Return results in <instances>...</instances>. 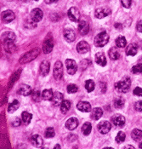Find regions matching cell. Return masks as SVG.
<instances>
[{"instance_id":"1","label":"cell","mask_w":142,"mask_h":149,"mask_svg":"<svg viewBox=\"0 0 142 149\" xmlns=\"http://www.w3.org/2000/svg\"><path fill=\"white\" fill-rule=\"evenodd\" d=\"M131 86V80L130 78H124L122 80L115 84V88L121 93H126L130 91Z\"/></svg>"},{"instance_id":"2","label":"cell","mask_w":142,"mask_h":149,"mask_svg":"<svg viewBox=\"0 0 142 149\" xmlns=\"http://www.w3.org/2000/svg\"><path fill=\"white\" fill-rule=\"evenodd\" d=\"M109 35L107 32H101L96 35L95 38V45L97 47H103L108 43Z\"/></svg>"},{"instance_id":"3","label":"cell","mask_w":142,"mask_h":149,"mask_svg":"<svg viewBox=\"0 0 142 149\" xmlns=\"http://www.w3.org/2000/svg\"><path fill=\"white\" fill-rule=\"evenodd\" d=\"M39 54V49H33L29 52H26L25 55H24L20 59V63L21 64H24V63H26V62H30L31 61L34 60Z\"/></svg>"},{"instance_id":"4","label":"cell","mask_w":142,"mask_h":149,"mask_svg":"<svg viewBox=\"0 0 142 149\" xmlns=\"http://www.w3.org/2000/svg\"><path fill=\"white\" fill-rule=\"evenodd\" d=\"M112 13V10L110 8L108 7H100L98 9L95 10V16L98 19H102L107 17V15H109Z\"/></svg>"},{"instance_id":"5","label":"cell","mask_w":142,"mask_h":149,"mask_svg":"<svg viewBox=\"0 0 142 149\" xmlns=\"http://www.w3.org/2000/svg\"><path fill=\"white\" fill-rule=\"evenodd\" d=\"M63 76V65L61 61H56L54 66V78L60 80Z\"/></svg>"},{"instance_id":"6","label":"cell","mask_w":142,"mask_h":149,"mask_svg":"<svg viewBox=\"0 0 142 149\" xmlns=\"http://www.w3.org/2000/svg\"><path fill=\"white\" fill-rule=\"evenodd\" d=\"M68 17L71 20V22H79L80 19V12L78 10V9H77L76 7H71L70 8V10L67 12Z\"/></svg>"},{"instance_id":"7","label":"cell","mask_w":142,"mask_h":149,"mask_svg":"<svg viewBox=\"0 0 142 149\" xmlns=\"http://www.w3.org/2000/svg\"><path fill=\"white\" fill-rule=\"evenodd\" d=\"M53 47H54V43H53V39L51 37L48 36L47 38L44 39V44H43V52L48 54V53H50L53 49Z\"/></svg>"},{"instance_id":"8","label":"cell","mask_w":142,"mask_h":149,"mask_svg":"<svg viewBox=\"0 0 142 149\" xmlns=\"http://www.w3.org/2000/svg\"><path fill=\"white\" fill-rule=\"evenodd\" d=\"M15 18V14L12 10H5V11L2 12L1 14V19L3 21V22L4 23H10L12 21H14Z\"/></svg>"},{"instance_id":"9","label":"cell","mask_w":142,"mask_h":149,"mask_svg":"<svg viewBox=\"0 0 142 149\" xmlns=\"http://www.w3.org/2000/svg\"><path fill=\"white\" fill-rule=\"evenodd\" d=\"M43 16H44V13L38 8L33 9L31 12V19L36 23L39 22L43 19Z\"/></svg>"},{"instance_id":"10","label":"cell","mask_w":142,"mask_h":149,"mask_svg":"<svg viewBox=\"0 0 142 149\" xmlns=\"http://www.w3.org/2000/svg\"><path fill=\"white\" fill-rule=\"evenodd\" d=\"M66 68H67V72L70 75H74L76 73L78 67H77V64H76L74 60L67 59L66 61Z\"/></svg>"},{"instance_id":"11","label":"cell","mask_w":142,"mask_h":149,"mask_svg":"<svg viewBox=\"0 0 142 149\" xmlns=\"http://www.w3.org/2000/svg\"><path fill=\"white\" fill-rule=\"evenodd\" d=\"M111 128H112L111 123L108 121H102L97 125V129H98L99 132L103 134V135L107 134L111 130Z\"/></svg>"},{"instance_id":"12","label":"cell","mask_w":142,"mask_h":149,"mask_svg":"<svg viewBox=\"0 0 142 149\" xmlns=\"http://www.w3.org/2000/svg\"><path fill=\"white\" fill-rule=\"evenodd\" d=\"M112 122L116 126L123 127L125 125L126 119H125V118H124L123 115L116 114L112 118Z\"/></svg>"},{"instance_id":"13","label":"cell","mask_w":142,"mask_h":149,"mask_svg":"<svg viewBox=\"0 0 142 149\" xmlns=\"http://www.w3.org/2000/svg\"><path fill=\"white\" fill-rule=\"evenodd\" d=\"M90 49V46L86 41H80L77 45V50L79 54H85L89 52Z\"/></svg>"},{"instance_id":"14","label":"cell","mask_w":142,"mask_h":149,"mask_svg":"<svg viewBox=\"0 0 142 149\" xmlns=\"http://www.w3.org/2000/svg\"><path fill=\"white\" fill-rule=\"evenodd\" d=\"M89 31V26L86 21L81 20L78 23V32L81 35H86Z\"/></svg>"},{"instance_id":"15","label":"cell","mask_w":142,"mask_h":149,"mask_svg":"<svg viewBox=\"0 0 142 149\" xmlns=\"http://www.w3.org/2000/svg\"><path fill=\"white\" fill-rule=\"evenodd\" d=\"M51 101H52V104L54 107H59V106H60V104L62 103V102L64 101L63 100V95L60 92H55L54 94Z\"/></svg>"},{"instance_id":"16","label":"cell","mask_w":142,"mask_h":149,"mask_svg":"<svg viewBox=\"0 0 142 149\" xmlns=\"http://www.w3.org/2000/svg\"><path fill=\"white\" fill-rule=\"evenodd\" d=\"M77 108L83 113H89L90 112L91 109V105L88 102H80L77 105Z\"/></svg>"},{"instance_id":"17","label":"cell","mask_w":142,"mask_h":149,"mask_svg":"<svg viewBox=\"0 0 142 149\" xmlns=\"http://www.w3.org/2000/svg\"><path fill=\"white\" fill-rule=\"evenodd\" d=\"M95 62L101 67H105L107 65V58L102 52H98L95 55Z\"/></svg>"},{"instance_id":"18","label":"cell","mask_w":142,"mask_h":149,"mask_svg":"<svg viewBox=\"0 0 142 149\" xmlns=\"http://www.w3.org/2000/svg\"><path fill=\"white\" fill-rule=\"evenodd\" d=\"M49 68H50V64L47 61H44L40 64V73L42 76H47L49 73Z\"/></svg>"},{"instance_id":"19","label":"cell","mask_w":142,"mask_h":149,"mask_svg":"<svg viewBox=\"0 0 142 149\" xmlns=\"http://www.w3.org/2000/svg\"><path fill=\"white\" fill-rule=\"evenodd\" d=\"M78 126V120L77 119V118H71L66 122V128L70 130H75Z\"/></svg>"},{"instance_id":"20","label":"cell","mask_w":142,"mask_h":149,"mask_svg":"<svg viewBox=\"0 0 142 149\" xmlns=\"http://www.w3.org/2000/svg\"><path fill=\"white\" fill-rule=\"evenodd\" d=\"M64 38L67 42H73L76 38L75 32L72 29H66L64 31Z\"/></svg>"},{"instance_id":"21","label":"cell","mask_w":142,"mask_h":149,"mask_svg":"<svg viewBox=\"0 0 142 149\" xmlns=\"http://www.w3.org/2000/svg\"><path fill=\"white\" fill-rule=\"evenodd\" d=\"M18 93L21 95L24 96H27L29 95L32 94V89L29 85H26V84H21L20 87H19V90H18Z\"/></svg>"},{"instance_id":"22","label":"cell","mask_w":142,"mask_h":149,"mask_svg":"<svg viewBox=\"0 0 142 149\" xmlns=\"http://www.w3.org/2000/svg\"><path fill=\"white\" fill-rule=\"evenodd\" d=\"M102 114H103V111L100 107H95L91 110L90 117L94 120H98L101 118Z\"/></svg>"},{"instance_id":"23","label":"cell","mask_w":142,"mask_h":149,"mask_svg":"<svg viewBox=\"0 0 142 149\" xmlns=\"http://www.w3.org/2000/svg\"><path fill=\"white\" fill-rule=\"evenodd\" d=\"M138 52V46L136 44H130L129 45L127 49H126V55L127 56H134L137 54Z\"/></svg>"},{"instance_id":"24","label":"cell","mask_w":142,"mask_h":149,"mask_svg":"<svg viewBox=\"0 0 142 149\" xmlns=\"http://www.w3.org/2000/svg\"><path fill=\"white\" fill-rule=\"evenodd\" d=\"M31 142L35 147H40L43 144V138L39 135H33L31 137Z\"/></svg>"},{"instance_id":"25","label":"cell","mask_w":142,"mask_h":149,"mask_svg":"<svg viewBox=\"0 0 142 149\" xmlns=\"http://www.w3.org/2000/svg\"><path fill=\"white\" fill-rule=\"evenodd\" d=\"M131 137L133 138L135 141H140L142 140V130L139 129L133 130L131 133Z\"/></svg>"},{"instance_id":"26","label":"cell","mask_w":142,"mask_h":149,"mask_svg":"<svg viewBox=\"0 0 142 149\" xmlns=\"http://www.w3.org/2000/svg\"><path fill=\"white\" fill-rule=\"evenodd\" d=\"M15 38H16L15 35L12 32H6L2 35L3 42H4V41H15Z\"/></svg>"},{"instance_id":"27","label":"cell","mask_w":142,"mask_h":149,"mask_svg":"<svg viewBox=\"0 0 142 149\" xmlns=\"http://www.w3.org/2000/svg\"><path fill=\"white\" fill-rule=\"evenodd\" d=\"M3 46H4V49L9 53L14 52L15 49V45L14 44V41H4Z\"/></svg>"},{"instance_id":"28","label":"cell","mask_w":142,"mask_h":149,"mask_svg":"<svg viewBox=\"0 0 142 149\" xmlns=\"http://www.w3.org/2000/svg\"><path fill=\"white\" fill-rule=\"evenodd\" d=\"M109 56L112 60H118L120 58V52L118 48H112L109 50Z\"/></svg>"},{"instance_id":"29","label":"cell","mask_w":142,"mask_h":149,"mask_svg":"<svg viewBox=\"0 0 142 149\" xmlns=\"http://www.w3.org/2000/svg\"><path fill=\"white\" fill-rule=\"evenodd\" d=\"M71 107V102L67 100H65L60 104V112L62 113H66Z\"/></svg>"},{"instance_id":"30","label":"cell","mask_w":142,"mask_h":149,"mask_svg":"<svg viewBox=\"0 0 142 149\" xmlns=\"http://www.w3.org/2000/svg\"><path fill=\"white\" fill-rule=\"evenodd\" d=\"M53 95H54L53 91L50 89L49 90H45V91H44L43 93H42V98L44 100H45V101H50V100H52Z\"/></svg>"},{"instance_id":"31","label":"cell","mask_w":142,"mask_h":149,"mask_svg":"<svg viewBox=\"0 0 142 149\" xmlns=\"http://www.w3.org/2000/svg\"><path fill=\"white\" fill-rule=\"evenodd\" d=\"M19 106H20L19 102H18L17 100H15L13 102H11V103L9 105V107H8V113H13L14 112H15V111L18 109Z\"/></svg>"},{"instance_id":"32","label":"cell","mask_w":142,"mask_h":149,"mask_svg":"<svg viewBox=\"0 0 142 149\" xmlns=\"http://www.w3.org/2000/svg\"><path fill=\"white\" fill-rule=\"evenodd\" d=\"M113 103H114V107L116 108H123L124 107V104H125V100L123 97L119 96L114 100Z\"/></svg>"},{"instance_id":"33","label":"cell","mask_w":142,"mask_h":149,"mask_svg":"<svg viewBox=\"0 0 142 149\" xmlns=\"http://www.w3.org/2000/svg\"><path fill=\"white\" fill-rule=\"evenodd\" d=\"M91 130H92V125H91L90 123H88V122L85 123L82 127V132L83 133V135H85V136L89 135L90 132H91Z\"/></svg>"},{"instance_id":"34","label":"cell","mask_w":142,"mask_h":149,"mask_svg":"<svg viewBox=\"0 0 142 149\" xmlns=\"http://www.w3.org/2000/svg\"><path fill=\"white\" fill-rule=\"evenodd\" d=\"M127 44V41H126V38L123 36H120L118 37L117 39H116V45L118 48H123L126 46Z\"/></svg>"},{"instance_id":"35","label":"cell","mask_w":142,"mask_h":149,"mask_svg":"<svg viewBox=\"0 0 142 149\" xmlns=\"http://www.w3.org/2000/svg\"><path fill=\"white\" fill-rule=\"evenodd\" d=\"M21 116H22V121L26 125L30 124V122H31V120L33 118V115L29 113H27V112H23Z\"/></svg>"},{"instance_id":"36","label":"cell","mask_w":142,"mask_h":149,"mask_svg":"<svg viewBox=\"0 0 142 149\" xmlns=\"http://www.w3.org/2000/svg\"><path fill=\"white\" fill-rule=\"evenodd\" d=\"M85 89L88 92H92L95 89V83L91 79H89L85 82Z\"/></svg>"},{"instance_id":"37","label":"cell","mask_w":142,"mask_h":149,"mask_svg":"<svg viewBox=\"0 0 142 149\" xmlns=\"http://www.w3.org/2000/svg\"><path fill=\"white\" fill-rule=\"evenodd\" d=\"M125 139H126L125 133L123 132V131H119L118 135H117V136H116V141L118 143H122V142H123L125 141Z\"/></svg>"},{"instance_id":"38","label":"cell","mask_w":142,"mask_h":149,"mask_svg":"<svg viewBox=\"0 0 142 149\" xmlns=\"http://www.w3.org/2000/svg\"><path fill=\"white\" fill-rule=\"evenodd\" d=\"M55 130L52 127L47 128L45 132H44V136L46 138H53L55 136Z\"/></svg>"},{"instance_id":"39","label":"cell","mask_w":142,"mask_h":149,"mask_svg":"<svg viewBox=\"0 0 142 149\" xmlns=\"http://www.w3.org/2000/svg\"><path fill=\"white\" fill-rule=\"evenodd\" d=\"M132 72L133 73H141L142 72V62L138 63L136 65H134L132 68Z\"/></svg>"},{"instance_id":"40","label":"cell","mask_w":142,"mask_h":149,"mask_svg":"<svg viewBox=\"0 0 142 149\" xmlns=\"http://www.w3.org/2000/svg\"><path fill=\"white\" fill-rule=\"evenodd\" d=\"M32 99L34 101V102H39L40 100V97H42V95H40V93L38 91H34L32 92Z\"/></svg>"},{"instance_id":"41","label":"cell","mask_w":142,"mask_h":149,"mask_svg":"<svg viewBox=\"0 0 142 149\" xmlns=\"http://www.w3.org/2000/svg\"><path fill=\"white\" fill-rule=\"evenodd\" d=\"M78 86L77 85H75V84H69L68 86H67V92L68 93H70V94H72V93H76V92L78 91Z\"/></svg>"},{"instance_id":"42","label":"cell","mask_w":142,"mask_h":149,"mask_svg":"<svg viewBox=\"0 0 142 149\" xmlns=\"http://www.w3.org/2000/svg\"><path fill=\"white\" fill-rule=\"evenodd\" d=\"M121 3H122V5L124 7V8H130L131 4H132V0H121Z\"/></svg>"},{"instance_id":"43","label":"cell","mask_w":142,"mask_h":149,"mask_svg":"<svg viewBox=\"0 0 142 149\" xmlns=\"http://www.w3.org/2000/svg\"><path fill=\"white\" fill-rule=\"evenodd\" d=\"M134 95H137V96H142V89L140 87H136L134 90Z\"/></svg>"},{"instance_id":"44","label":"cell","mask_w":142,"mask_h":149,"mask_svg":"<svg viewBox=\"0 0 142 149\" xmlns=\"http://www.w3.org/2000/svg\"><path fill=\"white\" fill-rule=\"evenodd\" d=\"M134 108L139 112H142V101H139L134 104Z\"/></svg>"},{"instance_id":"45","label":"cell","mask_w":142,"mask_h":149,"mask_svg":"<svg viewBox=\"0 0 142 149\" xmlns=\"http://www.w3.org/2000/svg\"><path fill=\"white\" fill-rule=\"evenodd\" d=\"M21 119L20 118H15V120H14L13 121V123H12V125L14 127H18L21 125Z\"/></svg>"},{"instance_id":"46","label":"cell","mask_w":142,"mask_h":149,"mask_svg":"<svg viewBox=\"0 0 142 149\" xmlns=\"http://www.w3.org/2000/svg\"><path fill=\"white\" fill-rule=\"evenodd\" d=\"M136 29L138 32L142 33V20H141L140 22H138L137 25H136Z\"/></svg>"},{"instance_id":"47","label":"cell","mask_w":142,"mask_h":149,"mask_svg":"<svg viewBox=\"0 0 142 149\" xmlns=\"http://www.w3.org/2000/svg\"><path fill=\"white\" fill-rule=\"evenodd\" d=\"M58 0H44V2L47 3V4H50V3H55L57 2Z\"/></svg>"},{"instance_id":"48","label":"cell","mask_w":142,"mask_h":149,"mask_svg":"<svg viewBox=\"0 0 142 149\" xmlns=\"http://www.w3.org/2000/svg\"><path fill=\"white\" fill-rule=\"evenodd\" d=\"M124 148H134V147H133V146H125Z\"/></svg>"},{"instance_id":"49","label":"cell","mask_w":142,"mask_h":149,"mask_svg":"<svg viewBox=\"0 0 142 149\" xmlns=\"http://www.w3.org/2000/svg\"><path fill=\"white\" fill-rule=\"evenodd\" d=\"M55 148H60V147L59 145H55Z\"/></svg>"},{"instance_id":"50","label":"cell","mask_w":142,"mask_h":149,"mask_svg":"<svg viewBox=\"0 0 142 149\" xmlns=\"http://www.w3.org/2000/svg\"><path fill=\"white\" fill-rule=\"evenodd\" d=\"M139 148H141V149H142V142H141V144H140V146H139Z\"/></svg>"},{"instance_id":"51","label":"cell","mask_w":142,"mask_h":149,"mask_svg":"<svg viewBox=\"0 0 142 149\" xmlns=\"http://www.w3.org/2000/svg\"><path fill=\"white\" fill-rule=\"evenodd\" d=\"M21 1H23V2H25V1H26V0H21Z\"/></svg>"},{"instance_id":"52","label":"cell","mask_w":142,"mask_h":149,"mask_svg":"<svg viewBox=\"0 0 142 149\" xmlns=\"http://www.w3.org/2000/svg\"><path fill=\"white\" fill-rule=\"evenodd\" d=\"M34 1H38V0H34Z\"/></svg>"}]
</instances>
